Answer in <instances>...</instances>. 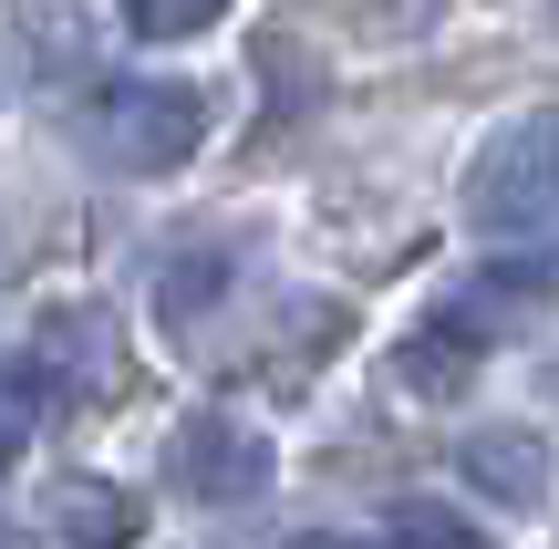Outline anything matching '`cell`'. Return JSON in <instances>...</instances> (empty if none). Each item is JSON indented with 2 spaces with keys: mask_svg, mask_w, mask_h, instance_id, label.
Returning <instances> with one entry per match:
<instances>
[{
  "mask_svg": "<svg viewBox=\"0 0 559 549\" xmlns=\"http://www.w3.org/2000/svg\"><path fill=\"white\" fill-rule=\"evenodd\" d=\"M0 549H11V539H0Z\"/></svg>",
  "mask_w": 559,
  "mask_h": 549,
  "instance_id": "cell-11",
  "label": "cell"
},
{
  "mask_svg": "<svg viewBox=\"0 0 559 549\" xmlns=\"http://www.w3.org/2000/svg\"><path fill=\"white\" fill-rule=\"evenodd\" d=\"M549 218H559V104L498 124L466 166V228L477 239H528Z\"/></svg>",
  "mask_w": 559,
  "mask_h": 549,
  "instance_id": "cell-1",
  "label": "cell"
},
{
  "mask_svg": "<svg viewBox=\"0 0 559 549\" xmlns=\"http://www.w3.org/2000/svg\"><path fill=\"white\" fill-rule=\"evenodd\" d=\"M383 539H394V549H498L466 509H445V498H404V509L383 518Z\"/></svg>",
  "mask_w": 559,
  "mask_h": 549,
  "instance_id": "cell-7",
  "label": "cell"
},
{
  "mask_svg": "<svg viewBox=\"0 0 559 549\" xmlns=\"http://www.w3.org/2000/svg\"><path fill=\"white\" fill-rule=\"evenodd\" d=\"M207 135V104L187 83H115L104 94V156L135 166V177H177Z\"/></svg>",
  "mask_w": 559,
  "mask_h": 549,
  "instance_id": "cell-2",
  "label": "cell"
},
{
  "mask_svg": "<svg viewBox=\"0 0 559 549\" xmlns=\"http://www.w3.org/2000/svg\"><path fill=\"white\" fill-rule=\"evenodd\" d=\"M11 456H21V415H0V467H11Z\"/></svg>",
  "mask_w": 559,
  "mask_h": 549,
  "instance_id": "cell-10",
  "label": "cell"
},
{
  "mask_svg": "<svg viewBox=\"0 0 559 549\" xmlns=\"http://www.w3.org/2000/svg\"><path fill=\"white\" fill-rule=\"evenodd\" d=\"M207 21H228V0H124V32L135 41H198Z\"/></svg>",
  "mask_w": 559,
  "mask_h": 549,
  "instance_id": "cell-9",
  "label": "cell"
},
{
  "mask_svg": "<svg viewBox=\"0 0 559 549\" xmlns=\"http://www.w3.org/2000/svg\"><path fill=\"white\" fill-rule=\"evenodd\" d=\"M177 488L228 509V498H260L270 488V435L249 415H187L177 426Z\"/></svg>",
  "mask_w": 559,
  "mask_h": 549,
  "instance_id": "cell-3",
  "label": "cell"
},
{
  "mask_svg": "<svg viewBox=\"0 0 559 549\" xmlns=\"http://www.w3.org/2000/svg\"><path fill=\"white\" fill-rule=\"evenodd\" d=\"M83 363H94V311H41V332H32V373H41V384H73Z\"/></svg>",
  "mask_w": 559,
  "mask_h": 549,
  "instance_id": "cell-8",
  "label": "cell"
},
{
  "mask_svg": "<svg viewBox=\"0 0 559 549\" xmlns=\"http://www.w3.org/2000/svg\"><path fill=\"white\" fill-rule=\"evenodd\" d=\"M456 477H466V488H487L498 509H549L559 456H549V435H528V426H477L456 446Z\"/></svg>",
  "mask_w": 559,
  "mask_h": 549,
  "instance_id": "cell-4",
  "label": "cell"
},
{
  "mask_svg": "<svg viewBox=\"0 0 559 549\" xmlns=\"http://www.w3.org/2000/svg\"><path fill=\"white\" fill-rule=\"evenodd\" d=\"M466 373H477V343H466L456 322H425L415 343L394 353V384L425 394V405H445V394H466Z\"/></svg>",
  "mask_w": 559,
  "mask_h": 549,
  "instance_id": "cell-6",
  "label": "cell"
},
{
  "mask_svg": "<svg viewBox=\"0 0 559 549\" xmlns=\"http://www.w3.org/2000/svg\"><path fill=\"white\" fill-rule=\"evenodd\" d=\"M135 529H145V509L115 477H73V488L52 498V539L62 549H135Z\"/></svg>",
  "mask_w": 559,
  "mask_h": 549,
  "instance_id": "cell-5",
  "label": "cell"
}]
</instances>
